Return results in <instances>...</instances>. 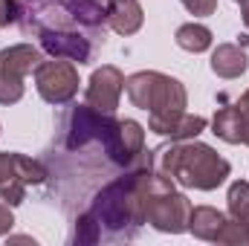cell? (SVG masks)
Here are the masks:
<instances>
[{
	"mask_svg": "<svg viewBox=\"0 0 249 246\" xmlns=\"http://www.w3.org/2000/svg\"><path fill=\"white\" fill-rule=\"evenodd\" d=\"M244 145H249V122H247V133H244Z\"/></svg>",
	"mask_w": 249,
	"mask_h": 246,
	"instance_id": "26",
	"label": "cell"
},
{
	"mask_svg": "<svg viewBox=\"0 0 249 246\" xmlns=\"http://www.w3.org/2000/svg\"><path fill=\"white\" fill-rule=\"evenodd\" d=\"M41 50L53 58H67L72 64H90L102 41L90 38L87 32H41Z\"/></svg>",
	"mask_w": 249,
	"mask_h": 246,
	"instance_id": "7",
	"label": "cell"
},
{
	"mask_svg": "<svg viewBox=\"0 0 249 246\" xmlns=\"http://www.w3.org/2000/svg\"><path fill=\"white\" fill-rule=\"evenodd\" d=\"M145 151V127L133 119H119V127L110 139V145L105 148L107 159L116 165H133V159Z\"/></svg>",
	"mask_w": 249,
	"mask_h": 246,
	"instance_id": "9",
	"label": "cell"
},
{
	"mask_svg": "<svg viewBox=\"0 0 249 246\" xmlns=\"http://www.w3.org/2000/svg\"><path fill=\"white\" fill-rule=\"evenodd\" d=\"M18 23L26 35L87 32L105 44L107 15L99 0H18Z\"/></svg>",
	"mask_w": 249,
	"mask_h": 246,
	"instance_id": "2",
	"label": "cell"
},
{
	"mask_svg": "<svg viewBox=\"0 0 249 246\" xmlns=\"http://www.w3.org/2000/svg\"><path fill=\"white\" fill-rule=\"evenodd\" d=\"M214 244L223 246H249V223L247 220H235V217H226L220 232L214 235Z\"/></svg>",
	"mask_w": 249,
	"mask_h": 246,
	"instance_id": "18",
	"label": "cell"
},
{
	"mask_svg": "<svg viewBox=\"0 0 249 246\" xmlns=\"http://www.w3.org/2000/svg\"><path fill=\"white\" fill-rule=\"evenodd\" d=\"M212 133L220 136L229 145H244V133H247V119L244 113L232 105V107H220L212 119Z\"/></svg>",
	"mask_w": 249,
	"mask_h": 246,
	"instance_id": "15",
	"label": "cell"
},
{
	"mask_svg": "<svg viewBox=\"0 0 249 246\" xmlns=\"http://www.w3.org/2000/svg\"><path fill=\"white\" fill-rule=\"evenodd\" d=\"M238 6H241V15H244V26L249 29V0H238Z\"/></svg>",
	"mask_w": 249,
	"mask_h": 246,
	"instance_id": "25",
	"label": "cell"
},
{
	"mask_svg": "<svg viewBox=\"0 0 249 246\" xmlns=\"http://www.w3.org/2000/svg\"><path fill=\"white\" fill-rule=\"evenodd\" d=\"M119 127V119L113 113H102L96 107H90L87 102L84 105H75L67 119H64V148L67 151H78V148H87L93 142L99 145H110L113 133Z\"/></svg>",
	"mask_w": 249,
	"mask_h": 246,
	"instance_id": "5",
	"label": "cell"
},
{
	"mask_svg": "<svg viewBox=\"0 0 249 246\" xmlns=\"http://www.w3.org/2000/svg\"><path fill=\"white\" fill-rule=\"evenodd\" d=\"M124 93L133 107L148 110V113H180L186 110L188 96L186 87L157 70H142L124 78Z\"/></svg>",
	"mask_w": 249,
	"mask_h": 246,
	"instance_id": "4",
	"label": "cell"
},
{
	"mask_svg": "<svg viewBox=\"0 0 249 246\" xmlns=\"http://www.w3.org/2000/svg\"><path fill=\"white\" fill-rule=\"evenodd\" d=\"M105 15H107V26L116 35H133L145 23V12L139 0H113L105 6Z\"/></svg>",
	"mask_w": 249,
	"mask_h": 246,
	"instance_id": "11",
	"label": "cell"
},
{
	"mask_svg": "<svg viewBox=\"0 0 249 246\" xmlns=\"http://www.w3.org/2000/svg\"><path fill=\"white\" fill-rule=\"evenodd\" d=\"M235 3H238V0H235Z\"/></svg>",
	"mask_w": 249,
	"mask_h": 246,
	"instance_id": "28",
	"label": "cell"
},
{
	"mask_svg": "<svg viewBox=\"0 0 249 246\" xmlns=\"http://www.w3.org/2000/svg\"><path fill=\"white\" fill-rule=\"evenodd\" d=\"M41 61H44V55L32 44H15V47H6L0 53V70H6L12 75H20V78H26L29 72H35V67Z\"/></svg>",
	"mask_w": 249,
	"mask_h": 246,
	"instance_id": "14",
	"label": "cell"
},
{
	"mask_svg": "<svg viewBox=\"0 0 249 246\" xmlns=\"http://www.w3.org/2000/svg\"><path fill=\"white\" fill-rule=\"evenodd\" d=\"M122 93H124L122 70L113 67V64H102V67L90 75V81H87V96H84V102H87L90 107L102 110V113H116Z\"/></svg>",
	"mask_w": 249,
	"mask_h": 246,
	"instance_id": "8",
	"label": "cell"
},
{
	"mask_svg": "<svg viewBox=\"0 0 249 246\" xmlns=\"http://www.w3.org/2000/svg\"><path fill=\"white\" fill-rule=\"evenodd\" d=\"M148 130L168 136L171 142H183V139H197L206 130V119L194 116V113H148Z\"/></svg>",
	"mask_w": 249,
	"mask_h": 246,
	"instance_id": "10",
	"label": "cell"
},
{
	"mask_svg": "<svg viewBox=\"0 0 249 246\" xmlns=\"http://www.w3.org/2000/svg\"><path fill=\"white\" fill-rule=\"evenodd\" d=\"M154 168V151H142L127 174L107 183L90 203L87 214L96 220L102 241H130L145 223V174Z\"/></svg>",
	"mask_w": 249,
	"mask_h": 246,
	"instance_id": "1",
	"label": "cell"
},
{
	"mask_svg": "<svg viewBox=\"0 0 249 246\" xmlns=\"http://www.w3.org/2000/svg\"><path fill=\"white\" fill-rule=\"evenodd\" d=\"M99 3H113V0H99Z\"/></svg>",
	"mask_w": 249,
	"mask_h": 246,
	"instance_id": "27",
	"label": "cell"
},
{
	"mask_svg": "<svg viewBox=\"0 0 249 246\" xmlns=\"http://www.w3.org/2000/svg\"><path fill=\"white\" fill-rule=\"evenodd\" d=\"M247 223H249V220H247Z\"/></svg>",
	"mask_w": 249,
	"mask_h": 246,
	"instance_id": "29",
	"label": "cell"
},
{
	"mask_svg": "<svg viewBox=\"0 0 249 246\" xmlns=\"http://www.w3.org/2000/svg\"><path fill=\"white\" fill-rule=\"evenodd\" d=\"M194 18H209L217 12V0H180Z\"/></svg>",
	"mask_w": 249,
	"mask_h": 246,
	"instance_id": "21",
	"label": "cell"
},
{
	"mask_svg": "<svg viewBox=\"0 0 249 246\" xmlns=\"http://www.w3.org/2000/svg\"><path fill=\"white\" fill-rule=\"evenodd\" d=\"M226 206H229V214L235 220H249V183L247 180H235L229 185Z\"/></svg>",
	"mask_w": 249,
	"mask_h": 246,
	"instance_id": "19",
	"label": "cell"
},
{
	"mask_svg": "<svg viewBox=\"0 0 249 246\" xmlns=\"http://www.w3.org/2000/svg\"><path fill=\"white\" fill-rule=\"evenodd\" d=\"M174 41H177V47L180 50H186V53H206V50H212V29L209 26H203V23H183L180 29H177V35H174Z\"/></svg>",
	"mask_w": 249,
	"mask_h": 246,
	"instance_id": "17",
	"label": "cell"
},
{
	"mask_svg": "<svg viewBox=\"0 0 249 246\" xmlns=\"http://www.w3.org/2000/svg\"><path fill=\"white\" fill-rule=\"evenodd\" d=\"M23 99V78L0 70V105H15Z\"/></svg>",
	"mask_w": 249,
	"mask_h": 246,
	"instance_id": "20",
	"label": "cell"
},
{
	"mask_svg": "<svg viewBox=\"0 0 249 246\" xmlns=\"http://www.w3.org/2000/svg\"><path fill=\"white\" fill-rule=\"evenodd\" d=\"M26 197V183L18 168V154H0V200L6 206H20Z\"/></svg>",
	"mask_w": 249,
	"mask_h": 246,
	"instance_id": "12",
	"label": "cell"
},
{
	"mask_svg": "<svg viewBox=\"0 0 249 246\" xmlns=\"http://www.w3.org/2000/svg\"><path fill=\"white\" fill-rule=\"evenodd\" d=\"M249 70L247 50L238 44H217L212 53V72L220 78H241Z\"/></svg>",
	"mask_w": 249,
	"mask_h": 246,
	"instance_id": "13",
	"label": "cell"
},
{
	"mask_svg": "<svg viewBox=\"0 0 249 246\" xmlns=\"http://www.w3.org/2000/svg\"><path fill=\"white\" fill-rule=\"evenodd\" d=\"M12 226H15V217H12L9 206H6V203H0V238H3V235H9V232H12Z\"/></svg>",
	"mask_w": 249,
	"mask_h": 246,
	"instance_id": "23",
	"label": "cell"
},
{
	"mask_svg": "<svg viewBox=\"0 0 249 246\" xmlns=\"http://www.w3.org/2000/svg\"><path fill=\"white\" fill-rule=\"evenodd\" d=\"M226 214L212 209V206H191V214H188V232L200 241H214V235L220 232Z\"/></svg>",
	"mask_w": 249,
	"mask_h": 246,
	"instance_id": "16",
	"label": "cell"
},
{
	"mask_svg": "<svg viewBox=\"0 0 249 246\" xmlns=\"http://www.w3.org/2000/svg\"><path fill=\"white\" fill-rule=\"evenodd\" d=\"M18 23V0H0V29Z\"/></svg>",
	"mask_w": 249,
	"mask_h": 246,
	"instance_id": "22",
	"label": "cell"
},
{
	"mask_svg": "<svg viewBox=\"0 0 249 246\" xmlns=\"http://www.w3.org/2000/svg\"><path fill=\"white\" fill-rule=\"evenodd\" d=\"M235 107H238V110L244 113V119H247V122H249V90H247V93H244V96H241V102H238Z\"/></svg>",
	"mask_w": 249,
	"mask_h": 246,
	"instance_id": "24",
	"label": "cell"
},
{
	"mask_svg": "<svg viewBox=\"0 0 249 246\" xmlns=\"http://www.w3.org/2000/svg\"><path fill=\"white\" fill-rule=\"evenodd\" d=\"M154 165L174 183L197 188V191H214L217 185L226 183L232 165L209 145L197 139L171 142L160 151H154Z\"/></svg>",
	"mask_w": 249,
	"mask_h": 246,
	"instance_id": "3",
	"label": "cell"
},
{
	"mask_svg": "<svg viewBox=\"0 0 249 246\" xmlns=\"http://www.w3.org/2000/svg\"><path fill=\"white\" fill-rule=\"evenodd\" d=\"M35 90L50 105H70L78 93V70L67 58H50L35 67Z\"/></svg>",
	"mask_w": 249,
	"mask_h": 246,
	"instance_id": "6",
	"label": "cell"
}]
</instances>
